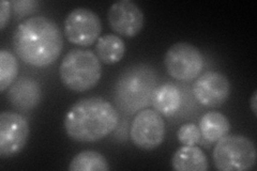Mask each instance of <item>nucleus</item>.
Returning a JSON list of instances; mask_svg holds the SVG:
<instances>
[{
    "instance_id": "nucleus-19",
    "label": "nucleus",
    "mask_w": 257,
    "mask_h": 171,
    "mask_svg": "<svg viewBox=\"0 0 257 171\" xmlns=\"http://www.w3.org/2000/svg\"><path fill=\"white\" fill-rule=\"evenodd\" d=\"M177 137H178L179 142L183 145H195L199 142L202 134L196 124L186 123L180 126L177 132Z\"/></svg>"
},
{
    "instance_id": "nucleus-1",
    "label": "nucleus",
    "mask_w": 257,
    "mask_h": 171,
    "mask_svg": "<svg viewBox=\"0 0 257 171\" xmlns=\"http://www.w3.org/2000/svg\"><path fill=\"white\" fill-rule=\"evenodd\" d=\"M12 45L24 62L44 68L58 59L63 48V36L57 23L46 16L36 15L16 27Z\"/></svg>"
},
{
    "instance_id": "nucleus-10",
    "label": "nucleus",
    "mask_w": 257,
    "mask_h": 171,
    "mask_svg": "<svg viewBox=\"0 0 257 171\" xmlns=\"http://www.w3.org/2000/svg\"><path fill=\"white\" fill-rule=\"evenodd\" d=\"M107 20L116 34L132 38L143 29L145 16L141 8L132 0H118L109 7Z\"/></svg>"
},
{
    "instance_id": "nucleus-20",
    "label": "nucleus",
    "mask_w": 257,
    "mask_h": 171,
    "mask_svg": "<svg viewBox=\"0 0 257 171\" xmlns=\"http://www.w3.org/2000/svg\"><path fill=\"white\" fill-rule=\"evenodd\" d=\"M12 4L7 2V0H2L0 2V29H4L7 25V23L10 20Z\"/></svg>"
},
{
    "instance_id": "nucleus-7",
    "label": "nucleus",
    "mask_w": 257,
    "mask_h": 171,
    "mask_svg": "<svg viewBox=\"0 0 257 171\" xmlns=\"http://www.w3.org/2000/svg\"><path fill=\"white\" fill-rule=\"evenodd\" d=\"M130 137L142 150H155L165 138V122L162 115L154 109H142L132 121Z\"/></svg>"
},
{
    "instance_id": "nucleus-11",
    "label": "nucleus",
    "mask_w": 257,
    "mask_h": 171,
    "mask_svg": "<svg viewBox=\"0 0 257 171\" xmlns=\"http://www.w3.org/2000/svg\"><path fill=\"white\" fill-rule=\"evenodd\" d=\"M193 94L202 105L207 107H218L229 97V80L222 73L206 72L195 80Z\"/></svg>"
},
{
    "instance_id": "nucleus-3",
    "label": "nucleus",
    "mask_w": 257,
    "mask_h": 171,
    "mask_svg": "<svg viewBox=\"0 0 257 171\" xmlns=\"http://www.w3.org/2000/svg\"><path fill=\"white\" fill-rule=\"evenodd\" d=\"M157 85V74L149 66L138 64L125 69L117 79L115 99L125 113L141 111L151 103Z\"/></svg>"
},
{
    "instance_id": "nucleus-5",
    "label": "nucleus",
    "mask_w": 257,
    "mask_h": 171,
    "mask_svg": "<svg viewBox=\"0 0 257 171\" xmlns=\"http://www.w3.org/2000/svg\"><path fill=\"white\" fill-rule=\"evenodd\" d=\"M254 142L242 135H226L213 149L214 166L221 171H245L256 162Z\"/></svg>"
},
{
    "instance_id": "nucleus-14",
    "label": "nucleus",
    "mask_w": 257,
    "mask_h": 171,
    "mask_svg": "<svg viewBox=\"0 0 257 171\" xmlns=\"http://www.w3.org/2000/svg\"><path fill=\"white\" fill-rule=\"evenodd\" d=\"M181 92L176 85L166 83L156 87L151 103L161 115L171 117L179 110L181 106Z\"/></svg>"
},
{
    "instance_id": "nucleus-4",
    "label": "nucleus",
    "mask_w": 257,
    "mask_h": 171,
    "mask_svg": "<svg viewBox=\"0 0 257 171\" xmlns=\"http://www.w3.org/2000/svg\"><path fill=\"white\" fill-rule=\"evenodd\" d=\"M59 75L62 84L70 90L85 92L100 81L102 64L93 52L74 48L63 57L59 67Z\"/></svg>"
},
{
    "instance_id": "nucleus-21",
    "label": "nucleus",
    "mask_w": 257,
    "mask_h": 171,
    "mask_svg": "<svg viewBox=\"0 0 257 171\" xmlns=\"http://www.w3.org/2000/svg\"><path fill=\"white\" fill-rule=\"evenodd\" d=\"M250 103H251V109L254 113V116L256 117L257 116V91L256 90L252 94Z\"/></svg>"
},
{
    "instance_id": "nucleus-2",
    "label": "nucleus",
    "mask_w": 257,
    "mask_h": 171,
    "mask_svg": "<svg viewBox=\"0 0 257 171\" xmlns=\"http://www.w3.org/2000/svg\"><path fill=\"white\" fill-rule=\"evenodd\" d=\"M119 123V113L103 97H86L74 103L66 113L63 126L77 142H94L109 135Z\"/></svg>"
},
{
    "instance_id": "nucleus-9",
    "label": "nucleus",
    "mask_w": 257,
    "mask_h": 171,
    "mask_svg": "<svg viewBox=\"0 0 257 171\" xmlns=\"http://www.w3.org/2000/svg\"><path fill=\"white\" fill-rule=\"evenodd\" d=\"M29 123L21 113L3 111L0 113V157L9 158L19 154L28 141Z\"/></svg>"
},
{
    "instance_id": "nucleus-13",
    "label": "nucleus",
    "mask_w": 257,
    "mask_h": 171,
    "mask_svg": "<svg viewBox=\"0 0 257 171\" xmlns=\"http://www.w3.org/2000/svg\"><path fill=\"white\" fill-rule=\"evenodd\" d=\"M172 166L177 171H206L209 168L206 154L196 145H183L177 150Z\"/></svg>"
},
{
    "instance_id": "nucleus-15",
    "label": "nucleus",
    "mask_w": 257,
    "mask_h": 171,
    "mask_svg": "<svg viewBox=\"0 0 257 171\" xmlns=\"http://www.w3.org/2000/svg\"><path fill=\"white\" fill-rule=\"evenodd\" d=\"M95 55L101 62L105 64H114L123 58L125 53V44L122 38L117 35L101 36L95 42Z\"/></svg>"
},
{
    "instance_id": "nucleus-6",
    "label": "nucleus",
    "mask_w": 257,
    "mask_h": 171,
    "mask_svg": "<svg viewBox=\"0 0 257 171\" xmlns=\"http://www.w3.org/2000/svg\"><path fill=\"white\" fill-rule=\"evenodd\" d=\"M165 68L173 78L191 80L204 68V57L197 47L188 42H178L168 48L164 57Z\"/></svg>"
},
{
    "instance_id": "nucleus-18",
    "label": "nucleus",
    "mask_w": 257,
    "mask_h": 171,
    "mask_svg": "<svg viewBox=\"0 0 257 171\" xmlns=\"http://www.w3.org/2000/svg\"><path fill=\"white\" fill-rule=\"evenodd\" d=\"M19 73L16 57L9 51H0V90L6 91L12 86Z\"/></svg>"
},
{
    "instance_id": "nucleus-17",
    "label": "nucleus",
    "mask_w": 257,
    "mask_h": 171,
    "mask_svg": "<svg viewBox=\"0 0 257 171\" xmlns=\"http://www.w3.org/2000/svg\"><path fill=\"white\" fill-rule=\"evenodd\" d=\"M109 169L105 156L93 150L79 152L72 158L69 165L70 171H107Z\"/></svg>"
},
{
    "instance_id": "nucleus-8",
    "label": "nucleus",
    "mask_w": 257,
    "mask_h": 171,
    "mask_svg": "<svg viewBox=\"0 0 257 171\" xmlns=\"http://www.w3.org/2000/svg\"><path fill=\"white\" fill-rule=\"evenodd\" d=\"M102 23L99 15L87 8H76L64 20V35L71 43L90 46L100 38Z\"/></svg>"
},
{
    "instance_id": "nucleus-16",
    "label": "nucleus",
    "mask_w": 257,
    "mask_h": 171,
    "mask_svg": "<svg viewBox=\"0 0 257 171\" xmlns=\"http://www.w3.org/2000/svg\"><path fill=\"white\" fill-rule=\"evenodd\" d=\"M199 131L202 137L209 142H216L226 136L230 129L227 117L219 111H209L199 121Z\"/></svg>"
},
{
    "instance_id": "nucleus-12",
    "label": "nucleus",
    "mask_w": 257,
    "mask_h": 171,
    "mask_svg": "<svg viewBox=\"0 0 257 171\" xmlns=\"http://www.w3.org/2000/svg\"><path fill=\"white\" fill-rule=\"evenodd\" d=\"M8 99L12 106L21 111L36 108L41 100V88L35 79L22 77L12 84Z\"/></svg>"
}]
</instances>
